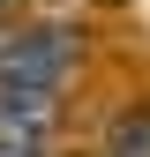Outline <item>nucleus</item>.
<instances>
[{
    "label": "nucleus",
    "instance_id": "nucleus-1",
    "mask_svg": "<svg viewBox=\"0 0 150 157\" xmlns=\"http://www.w3.org/2000/svg\"><path fill=\"white\" fill-rule=\"evenodd\" d=\"M75 67V37L68 30H15L0 37V90H60Z\"/></svg>",
    "mask_w": 150,
    "mask_h": 157
},
{
    "label": "nucleus",
    "instance_id": "nucleus-2",
    "mask_svg": "<svg viewBox=\"0 0 150 157\" xmlns=\"http://www.w3.org/2000/svg\"><path fill=\"white\" fill-rule=\"evenodd\" d=\"M105 157H150V112H128V120H112Z\"/></svg>",
    "mask_w": 150,
    "mask_h": 157
}]
</instances>
